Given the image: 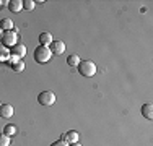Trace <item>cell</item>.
<instances>
[{"mask_svg": "<svg viewBox=\"0 0 153 146\" xmlns=\"http://www.w3.org/2000/svg\"><path fill=\"white\" fill-rule=\"evenodd\" d=\"M51 57H52V52H51L49 47L39 46L34 49V60L38 62V63H46V62L51 60Z\"/></svg>", "mask_w": 153, "mask_h": 146, "instance_id": "obj_1", "label": "cell"}, {"mask_svg": "<svg viewBox=\"0 0 153 146\" xmlns=\"http://www.w3.org/2000/svg\"><path fill=\"white\" fill-rule=\"evenodd\" d=\"M78 72H80V75L86 76V78H91L94 73H96V65L91 60H83L78 63Z\"/></svg>", "mask_w": 153, "mask_h": 146, "instance_id": "obj_2", "label": "cell"}, {"mask_svg": "<svg viewBox=\"0 0 153 146\" xmlns=\"http://www.w3.org/2000/svg\"><path fill=\"white\" fill-rule=\"evenodd\" d=\"M38 102L44 107H51V105L56 102V94L52 91H42L41 94L38 96Z\"/></svg>", "mask_w": 153, "mask_h": 146, "instance_id": "obj_3", "label": "cell"}, {"mask_svg": "<svg viewBox=\"0 0 153 146\" xmlns=\"http://www.w3.org/2000/svg\"><path fill=\"white\" fill-rule=\"evenodd\" d=\"M2 44H3L5 47H13L15 44H18V34H16L15 29H13V31L3 32V36H2Z\"/></svg>", "mask_w": 153, "mask_h": 146, "instance_id": "obj_4", "label": "cell"}, {"mask_svg": "<svg viewBox=\"0 0 153 146\" xmlns=\"http://www.w3.org/2000/svg\"><path fill=\"white\" fill-rule=\"evenodd\" d=\"M51 52H52V55H62V54L65 52V42L62 41H52L51 42Z\"/></svg>", "mask_w": 153, "mask_h": 146, "instance_id": "obj_5", "label": "cell"}, {"mask_svg": "<svg viewBox=\"0 0 153 146\" xmlns=\"http://www.w3.org/2000/svg\"><path fill=\"white\" fill-rule=\"evenodd\" d=\"M62 140H64L65 143H68V145L78 143V131H75V130L67 131V133H64V135H62Z\"/></svg>", "mask_w": 153, "mask_h": 146, "instance_id": "obj_6", "label": "cell"}, {"mask_svg": "<svg viewBox=\"0 0 153 146\" xmlns=\"http://www.w3.org/2000/svg\"><path fill=\"white\" fill-rule=\"evenodd\" d=\"M12 54L13 55H16L18 58H23L26 55V46H23V44H15V46L12 47Z\"/></svg>", "mask_w": 153, "mask_h": 146, "instance_id": "obj_7", "label": "cell"}, {"mask_svg": "<svg viewBox=\"0 0 153 146\" xmlns=\"http://www.w3.org/2000/svg\"><path fill=\"white\" fill-rule=\"evenodd\" d=\"M13 105L10 104H2L0 105V117H3V119H10V117H13Z\"/></svg>", "mask_w": 153, "mask_h": 146, "instance_id": "obj_8", "label": "cell"}, {"mask_svg": "<svg viewBox=\"0 0 153 146\" xmlns=\"http://www.w3.org/2000/svg\"><path fill=\"white\" fill-rule=\"evenodd\" d=\"M8 10L12 13H18L23 10V2L21 0H12V2H8Z\"/></svg>", "mask_w": 153, "mask_h": 146, "instance_id": "obj_9", "label": "cell"}, {"mask_svg": "<svg viewBox=\"0 0 153 146\" xmlns=\"http://www.w3.org/2000/svg\"><path fill=\"white\" fill-rule=\"evenodd\" d=\"M142 115H143L147 120H152L153 119V105L152 104H143L142 105Z\"/></svg>", "mask_w": 153, "mask_h": 146, "instance_id": "obj_10", "label": "cell"}, {"mask_svg": "<svg viewBox=\"0 0 153 146\" xmlns=\"http://www.w3.org/2000/svg\"><path fill=\"white\" fill-rule=\"evenodd\" d=\"M52 34H49V32H41L39 34V42H41V46H51V42H52Z\"/></svg>", "mask_w": 153, "mask_h": 146, "instance_id": "obj_11", "label": "cell"}, {"mask_svg": "<svg viewBox=\"0 0 153 146\" xmlns=\"http://www.w3.org/2000/svg\"><path fill=\"white\" fill-rule=\"evenodd\" d=\"M0 29H2L3 32L12 31V29H13V21L10 20V18H3V20L0 21Z\"/></svg>", "mask_w": 153, "mask_h": 146, "instance_id": "obj_12", "label": "cell"}, {"mask_svg": "<svg viewBox=\"0 0 153 146\" xmlns=\"http://www.w3.org/2000/svg\"><path fill=\"white\" fill-rule=\"evenodd\" d=\"M10 50H8V47H5L3 44H0V62H7L10 58Z\"/></svg>", "mask_w": 153, "mask_h": 146, "instance_id": "obj_13", "label": "cell"}, {"mask_svg": "<svg viewBox=\"0 0 153 146\" xmlns=\"http://www.w3.org/2000/svg\"><path fill=\"white\" fill-rule=\"evenodd\" d=\"M3 133H5L7 136H15L18 133V128L13 123H8V125H5V128H3Z\"/></svg>", "mask_w": 153, "mask_h": 146, "instance_id": "obj_14", "label": "cell"}, {"mask_svg": "<svg viewBox=\"0 0 153 146\" xmlns=\"http://www.w3.org/2000/svg\"><path fill=\"white\" fill-rule=\"evenodd\" d=\"M67 63L70 65V67H78V63H80V55H76V54H74V55H68Z\"/></svg>", "mask_w": 153, "mask_h": 146, "instance_id": "obj_15", "label": "cell"}, {"mask_svg": "<svg viewBox=\"0 0 153 146\" xmlns=\"http://www.w3.org/2000/svg\"><path fill=\"white\" fill-rule=\"evenodd\" d=\"M12 68H13V72H23L25 70V62L23 60H18V62H15V63H12Z\"/></svg>", "mask_w": 153, "mask_h": 146, "instance_id": "obj_16", "label": "cell"}, {"mask_svg": "<svg viewBox=\"0 0 153 146\" xmlns=\"http://www.w3.org/2000/svg\"><path fill=\"white\" fill-rule=\"evenodd\" d=\"M34 7H36V2H34V0H25V2H23V8H26L28 12L34 10Z\"/></svg>", "mask_w": 153, "mask_h": 146, "instance_id": "obj_17", "label": "cell"}, {"mask_svg": "<svg viewBox=\"0 0 153 146\" xmlns=\"http://www.w3.org/2000/svg\"><path fill=\"white\" fill-rule=\"evenodd\" d=\"M0 146H10V136L5 133H0Z\"/></svg>", "mask_w": 153, "mask_h": 146, "instance_id": "obj_18", "label": "cell"}, {"mask_svg": "<svg viewBox=\"0 0 153 146\" xmlns=\"http://www.w3.org/2000/svg\"><path fill=\"white\" fill-rule=\"evenodd\" d=\"M51 146H68V143H65L64 140H59V141H54Z\"/></svg>", "mask_w": 153, "mask_h": 146, "instance_id": "obj_19", "label": "cell"}, {"mask_svg": "<svg viewBox=\"0 0 153 146\" xmlns=\"http://www.w3.org/2000/svg\"><path fill=\"white\" fill-rule=\"evenodd\" d=\"M8 60H10V63H15V62L21 60V58H18L16 55H13V54H10V58H8Z\"/></svg>", "mask_w": 153, "mask_h": 146, "instance_id": "obj_20", "label": "cell"}, {"mask_svg": "<svg viewBox=\"0 0 153 146\" xmlns=\"http://www.w3.org/2000/svg\"><path fill=\"white\" fill-rule=\"evenodd\" d=\"M2 36H3V31L0 29V41H2Z\"/></svg>", "mask_w": 153, "mask_h": 146, "instance_id": "obj_21", "label": "cell"}, {"mask_svg": "<svg viewBox=\"0 0 153 146\" xmlns=\"http://www.w3.org/2000/svg\"><path fill=\"white\" fill-rule=\"evenodd\" d=\"M72 146H82V145H80V143H74V145H72Z\"/></svg>", "mask_w": 153, "mask_h": 146, "instance_id": "obj_22", "label": "cell"}, {"mask_svg": "<svg viewBox=\"0 0 153 146\" xmlns=\"http://www.w3.org/2000/svg\"><path fill=\"white\" fill-rule=\"evenodd\" d=\"M0 5H2V2H0Z\"/></svg>", "mask_w": 153, "mask_h": 146, "instance_id": "obj_23", "label": "cell"}, {"mask_svg": "<svg viewBox=\"0 0 153 146\" xmlns=\"http://www.w3.org/2000/svg\"><path fill=\"white\" fill-rule=\"evenodd\" d=\"M0 105H2V104H0Z\"/></svg>", "mask_w": 153, "mask_h": 146, "instance_id": "obj_24", "label": "cell"}]
</instances>
